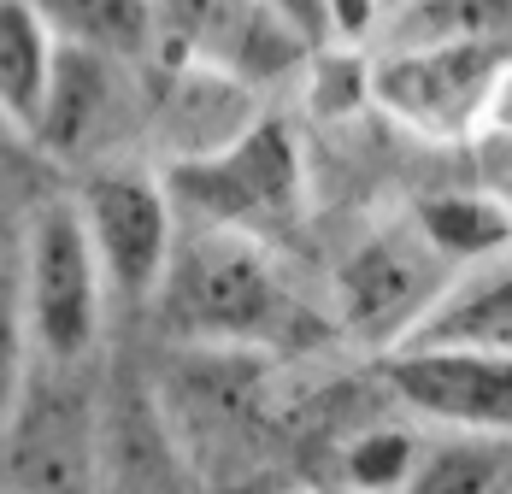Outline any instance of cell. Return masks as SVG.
<instances>
[{"label": "cell", "instance_id": "cell-20", "mask_svg": "<svg viewBox=\"0 0 512 494\" xmlns=\"http://www.w3.org/2000/svg\"><path fill=\"white\" fill-rule=\"evenodd\" d=\"M318 6H324L330 42H354V48H365V36L383 30L389 12H395V0H318Z\"/></svg>", "mask_w": 512, "mask_h": 494}, {"label": "cell", "instance_id": "cell-6", "mask_svg": "<svg viewBox=\"0 0 512 494\" xmlns=\"http://www.w3.org/2000/svg\"><path fill=\"white\" fill-rule=\"evenodd\" d=\"M454 277L460 271L424 242L418 224L407 218L401 230H377L371 242L354 247V259L336 277V312L359 342L395 353L424 324V312L442 300V289Z\"/></svg>", "mask_w": 512, "mask_h": 494}, {"label": "cell", "instance_id": "cell-19", "mask_svg": "<svg viewBox=\"0 0 512 494\" xmlns=\"http://www.w3.org/2000/svg\"><path fill=\"white\" fill-rule=\"evenodd\" d=\"M371 100V59L354 42H336L312 59V112L324 118H348Z\"/></svg>", "mask_w": 512, "mask_h": 494}, {"label": "cell", "instance_id": "cell-18", "mask_svg": "<svg viewBox=\"0 0 512 494\" xmlns=\"http://www.w3.org/2000/svg\"><path fill=\"white\" fill-rule=\"evenodd\" d=\"M30 371H36V342H30L24 283H18V265L0 259V436H6L18 400L30 389Z\"/></svg>", "mask_w": 512, "mask_h": 494}, {"label": "cell", "instance_id": "cell-1", "mask_svg": "<svg viewBox=\"0 0 512 494\" xmlns=\"http://www.w3.org/2000/svg\"><path fill=\"white\" fill-rule=\"evenodd\" d=\"M154 306L177 342L206 353H254L283 342L295 324V300L271 242L224 224H189V218L177 230L171 271Z\"/></svg>", "mask_w": 512, "mask_h": 494}, {"label": "cell", "instance_id": "cell-21", "mask_svg": "<svg viewBox=\"0 0 512 494\" xmlns=\"http://www.w3.org/2000/svg\"><path fill=\"white\" fill-rule=\"evenodd\" d=\"M501 200H507V212H512V177H507V183H501Z\"/></svg>", "mask_w": 512, "mask_h": 494}, {"label": "cell", "instance_id": "cell-12", "mask_svg": "<svg viewBox=\"0 0 512 494\" xmlns=\"http://www.w3.org/2000/svg\"><path fill=\"white\" fill-rule=\"evenodd\" d=\"M59 36L30 0H0V124L36 136L59 71Z\"/></svg>", "mask_w": 512, "mask_h": 494}, {"label": "cell", "instance_id": "cell-15", "mask_svg": "<svg viewBox=\"0 0 512 494\" xmlns=\"http://www.w3.org/2000/svg\"><path fill=\"white\" fill-rule=\"evenodd\" d=\"M507 18L512 0H395L389 30L395 42H465V36H507Z\"/></svg>", "mask_w": 512, "mask_h": 494}, {"label": "cell", "instance_id": "cell-13", "mask_svg": "<svg viewBox=\"0 0 512 494\" xmlns=\"http://www.w3.org/2000/svg\"><path fill=\"white\" fill-rule=\"evenodd\" d=\"M412 224L454 271H471V265H489V259L512 253V212L501 200V189H442V195H424L412 206Z\"/></svg>", "mask_w": 512, "mask_h": 494}, {"label": "cell", "instance_id": "cell-11", "mask_svg": "<svg viewBox=\"0 0 512 494\" xmlns=\"http://www.w3.org/2000/svg\"><path fill=\"white\" fill-rule=\"evenodd\" d=\"M401 347H471L512 359V253L460 271Z\"/></svg>", "mask_w": 512, "mask_h": 494}, {"label": "cell", "instance_id": "cell-7", "mask_svg": "<svg viewBox=\"0 0 512 494\" xmlns=\"http://www.w3.org/2000/svg\"><path fill=\"white\" fill-rule=\"evenodd\" d=\"M136 65L142 59H118V53H95V48H59V71H53V95H48L36 142L53 159L101 171L106 159L148 124V95H142Z\"/></svg>", "mask_w": 512, "mask_h": 494}, {"label": "cell", "instance_id": "cell-22", "mask_svg": "<svg viewBox=\"0 0 512 494\" xmlns=\"http://www.w3.org/2000/svg\"><path fill=\"white\" fill-rule=\"evenodd\" d=\"M495 494H512V477H507V483H501V489H495Z\"/></svg>", "mask_w": 512, "mask_h": 494}, {"label": "cell", "instance_id": "cell-10", "mask_svg": "<svg viewBox=\"0 0 512 494\" xmlns=\"http://www.w3.org/2000/svg\"><path fill=\"white\" fill-rule=\"evenodd\" d=\"M95 494H189L183 483V447L165 424L154 395L124 389L101 412V465Z\"/></svg>", "mask_w": 512, "mask_h": 494}, {"label": "cell", "instance_id": "cell-4", "mask_svg": "<svg viewBox=\"0 0 512 494\" xmlns=\"http://www.w3.org/2000/svg\"><path fill=\"white\" fill-rule=\"evenodd\" d=\"M507 36L395 42L371 59V106L430 142H471L489 89L507 65Z\"/></svg>", "mask_w": 512, "mask_h": 494}, {"label": "cell", "instance_id": "cell-17", "mask_svg": "<svg viewBox=\"0 0 512 494\" xmlns=\"http://www.w3.org/2000/svg\"><path fill=\"white\" fill-rule=\"evenodd\" d=\"M418 459H424V447H418L412 430L377 424V430H365V436L348 442L342 477H348L354 494H401L412 483V471H418Z\"/></svg>", "mask_w": 512, "mask_h": 494}, {"label": "cell", "instance_id": "cell-16", "mask_svg": "<svg viewBox=\"0 0 512 494\" xmlns=\"http://www.w3.org/2000/svg\"><path fill=\"white\" fill-rule=\"evenodd\" d=\"M489 442L495 436H454L442 447H424V459L401 494H495L507 483V459Z\"/></svg>", "mask_w": 512, "mask_h": 494}, {"label": "cell", "instance_id": "cell-9", "mask_svg": "<svg viewBox=\"0 0 512 494\" xmlns=\"http://www.w3.org/2000/svg\"><path fill=\"white\" fill-rule=\"evenodd\" d=\"M0 453L12 494H95L101 418H89V400L71 383L30 371V389L0 436Z\"/></svg>", "mask_w": 512, "mask_h": 494}, {"label": "cell", "instance_id": "cell-8", "mask_svg": "<svg viewBox=\"0 0 512 494\" xmlns=\"http://www.w3.org/2000/svg\"><path fill=\"white\" fill-rule=\"evenodd\" d=\"M383 383L412 418L454 436H512V359L471 347H395Z\"/></svg>", "mask_w": 512, "mask_h": 494}, {"label": "cell", "instance_id": "cell-5", "mask_svg": "<svg viewBox=\"0 0 512 494\" xmlns=\"http://www.w3.org/2000/svg\"><path fill=\"white\" fill-rule=\"evenodd\" d=\"M89 242L101 253L106 289L124 300H154L165 271H171V247L183 230V212L171 183L154 171H130V165H101L89 171V183L77 189Z\"/></svg>", "mask_w": 512, "mask_h": 494}, {"label": "cell", "instance_id": "cell-3", "mask_svg": "<svg viewBox=\"0 0 512 494\" xmlns=\"http://www.w3.org/2000/svg\"><path fill=\"white\" fill-rule=\"evenodd\" d=\"M18 283H24V312H30L36 359L42 365H77V359H89V347L101 336V300L112 289H106L101 253L89 242V224H83L77 195L48 200V206L30 212Z\"/></svg>", "mask_w": 512, "mask_h": 494}, {"label": "cell", "instance_id": "cell-2", "mask_svg": "<svg viewBox=\"0 0 512 494\" xmlns=\"http://www.w3.org/2000/svg\"><path fill=\"white\" fill-rule=\"evenodd\" d=\"M165 183H171L177 212L189 224H224V230H242V236H259V242L289 230L307 206L301 142L283 118H254L224 148L171 159Z\"/></svg>", "mask_w": 512, "mask_h": 494}, {"label": "cell", "instance_id": "cell-14", "mask_svg": "<svg viewBox=\"0 0 512 494\" xmlns=\"http://www.w3.org/2000/svg\"><path fill=\"white\" fill-rule=\"evenodd\" d=\"M65 48L148 59L159 42V0H30Z\"/></svg>", "mask_w": 512, "mask_h": 494}]
</instances>
